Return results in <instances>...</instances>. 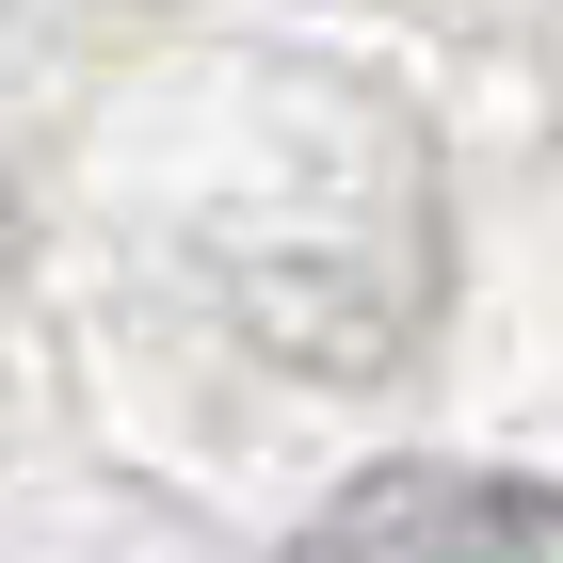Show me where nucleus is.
<instances>
[{
  "label": "nucleus",
  "mask_w": 563,
  "mask_h": 563,
  "mask_svg": "<svg viewBox=\"0 0 563 563\" xmlns=\"http://www.w3.org/2000/svg\"><path fill=\"white\" fill-rule=\"evenodd\" d=\"M290 563H563V483H499V467H371Z\"/></svg>",
  "instance_id": "f257e3e1"
}]
</instances>
